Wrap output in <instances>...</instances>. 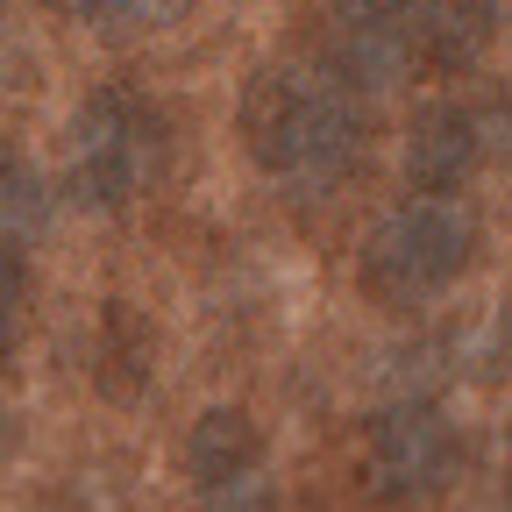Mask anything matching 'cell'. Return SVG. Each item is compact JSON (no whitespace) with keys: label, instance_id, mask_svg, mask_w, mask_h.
I'll use <instances>...</instances> for the list:
<instances>
[{"label":"cell","instance_id":"obj_1","mask_svg":"<svg viewBox=\"0 0 512 512\" xmlns=\"http://www.w3.org/2000/svg\"><path fill=\"white\" fill-rule=\"evenodd\" d=\"M242 143L256 171L292 192H335L363 157V100L356 79L328 64H256L242 86Z\"/></svg>","mask_w":512,"mask_h":512},{"label":"cell","instance_id":"obj_2","mask_svg":"<svg viewBox=\"0 0 512 512\" xmlns=\"http://www.w3.org/2000/svg\"><path fill=\"white\" fill-rule=\"evenodd\" d=\"M470 264H477V214L463 207V192H413L363 235L356 278L384 306H420L448 292Z\"/></svg>","mask_w":512,"mask_h":512},{"label":"cell","instance_id":"obj_3","mask_svg":"<svg viewBox=\"0 0 512 512\" xmlns=\"http://www.w3.org/2000/svg\"><path fill=\"white\" fill-rule=\"evenodd\" d=\"M164 171V114L136 86H100L72 114V143H64V185L72 200L114 214L143 200Z\"/></svg>","mask_w":512,"mask_h":512},{"label":"cell","instance_id":"obj_4","mask_svg":"<svg viewBox=\"0 0 512 512\" xmlns=\"http://www.w3.org/2000/svg\"><path fill=\"white\" fill-rule=\"evenodd\" d=\"M456 420H448L434 399H392L370 413L363 434V477L384 505H427L456 484Z\"/></svg>","mask_w":512,"mask_h":512},{"label":"cell","instance_id":"obj_5","mask_svg":"<svg viewBox=\"0 0 512 512\" xmlns=\"http://www.w3.org/2000/svg\"><path fill=\"white\" fill-rule=\"evenodd\" d=\"M185 470L214 512H256L271 498V448L242 406H214L185 434Z\"/></svg>","mask_w":512,"mask_h":512},{"label":"cell","instance_id":"obj_6","mask_svg":"<svg viewBox=\"0 0 512 512\" xmlns=\"http://www.w3.org/2000/svg\"><path fill=\"white\" fill-rule=\"evenodd\" d=\"M484 164V128L463 100H427L406 121V178L413 192H463V178Z\"/></svg>","mask_w":512,"mask_h":512},{"label":"cell","instance_id":"obj_7","mask_svg":"<svg viewBox=\"0 0 512 512\" xmlns=\"http://www.w3.org/2000/svg\"><path fill=\"white\" fill-rule=\"evenodd\" d=\"M505 22V0H413V43L441 64V72H463L491 50Z\"/></svg>","mask_w":512,"mask_h":512},{"label":"cell","instance_id":"obj_8","mask_svg":"<svg viewBox=\"0 0 512 512\" xmlns=\"http://www.w3.org/2000/svg\"><path fill=\"white\" fill-rule=\"evenodd\" d=\"M50 8H64L72 22H86L100 36H157L192 8V0H50Z\"/></svg>","mask_w":512,"mask_h":512},{"label":"cell","instance_id":"obj_9","mask_svg":"<svg viewBox=\"0 0 512 512\" xmlns=\"http://www.w3.org/2000/svg\"><path fill=\"white\" fill-rule=\"evenodd\" d=\"M43 221V178L22 157H0V235H29Z\"/></svg>","mask_w":512,"mask_h":512},{"label":"cell","instance_id":"obj_10","mask_svg":"<svg viewBox=\"0 0 512 512\" xmlns=\"http://www.w3.org/2000/svg\"><path fill=\"white\" fill-rule=\"evenodd\" d=\"M22 306H29V271H22V256L0 242V356L22 342Z\"/></svg>","mask_w":512,"mask_h":512},{"label":"cell","instance_id":"obj_11","mask_svg":"<svg viewBox=\"0 0 512 512\" xmlns=\"http://www.w3.org/2000/svg\"><path fill=\"white\" fill-rule=\"evenodd\" d=\"M349 29H413V0H335Z\"/></svg>","mask_w":512,"mask_h":512},{"label":"cell","instance_id":"obj_12","mask_svg":"<svg viewBox=\"0 0 512 512\" xmlns=\"http://www.w3.org/2000/svg\"><path fill=\"white\" fill-rule=\"evenodd\" d=\"M505 512H512V484H505Z\"/></svg>","mask_w":512,"mask_h":512}]
</instances>
